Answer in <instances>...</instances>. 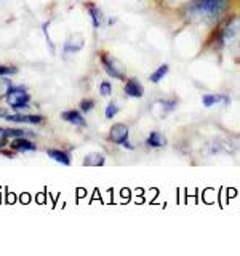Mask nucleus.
<instances>
[{"instance_id":"obj_1","label":"nucleus","mask_w":240,"mask_h":256,"mask_svg":"<svg viewBox=\"0 0 240 256\" xmlns=\"http://www.w3.org/2000/svg\"><path fill=\"white\" fill-rule=\"evenodd\" d=\"M230 0H190L184 8V18L194 26H213L228 12Z\"/></svg>"},{"instance_id":"obj_2","label":"nucleus","mask_w":240,"mask_h":256,"mask_svg":"<svg viewBox=\"0 0 240 256\" xmlns=\"http://www.w3.org/2000/svg\"><path fill=\"white\" fill-rule=\"evenodd\" d=\"M100 60H101V66L104 72H106L109 77L117 78V80H126V69L122 64V61L117 60L116 56H112L106 52H101Z\"/></svg>"},{"instance_id":"obj_3","label":"nucleus","mask_w":240,"mask_h":256,"mask_svg":"<svg viewBox=\"0 0 240 256\" xmlns=\"http://www.w3.org/2000/svg\"><path fill=\"white\" fill-rule=\"evenodd\" d=\"M109 141L114 142V144H118V146H122L128 150H133L134 146L130 142V128H128L126 124H114L110 126L109 130Z\"/></svg>"},{"instance_id":"obj_4","label":"nucleus","mask_w":240,"mask_h":256,"mask_svg":"<svg viewBox=\"0 0 240 256\" xmlns=\"http://www.w3.org/2000/svg\"><path fill=\"white\" fill-rule=\"evenodd\" d=\"M29 101H30V96H29V93L26 92V88H24V86L12 88L10 93L6 94L8 106L13 108L14 110H21V109L29 108Z\"/></svg>"},{"instance_id":"obj_5","label":"nucleus","mask_w":240,"mask_h":256,"mask_svg":"<svg viewBox=\"0 0 240 256\" xmlns=\"http://www.w3.org/2000/svg\"><path fill=\"white\" fill-rule=\"evenodd\" d=\"M176 108H178V100L176 98H160L150 106V112L157 118H165L168 114L176 110Z\"/></svg>"},{"instance_id":"obj_6","label":"nucleus","mask_w":240,"mask_h":256,"mask_svg":"<svg viewBox=\"0 0 240 256\" xmlns=\"http://www.w3.org/2000/svg\"><path fill=\"white\" fill-rule=\"evenodd\" d=\"M124 93L128 96V98L140 100L144 96V85L141 84V80H138L136 77H126Z\"/></svg>"},{"instance_id":"obj_7","label":"nucleus","mask_w":240,"mask_h":256,"mask_svg":"<svg viewBox=\"0 0 240 256\" xmlns=\"http://www.w3.org/2000/svg\"><path fill=\"white\" fill-rule=\"evenodd\" d=\"M222 104V106H229L230 104V96L224 93H205L202 96V106L204 108H213Z\"/></svg>"},{"instance_id":"obj_8","label":"nucleus","mask_w":240,"mask_h":256,"mask_svg":"<svg viewBox=\"0 0 240 256\" xmlns=\"http://www.w3.org/2000/svg\"><path fill=\"white\" fill-rule=\"evenodd\" d=\"M61 118L64 122H68L74 126H86V118L84 117V112L82 110H77V109H70V110H64L61 114Z\"/></svg>"},{"instance_id":"obj_9","label":"nucleus","mask_w":240,"mask_h":256,"mask_svg":"<svg viewBox=\"0 0 240 256\" xmlns=\"http://www.w3.org/2000/svg\"><path fill=\"white\" fill-rule=\"evenodd\" d=\"M5 120L8 122H14V124H30V125H37L44 122L42 116H34V114H6Z\"/></svg>"},{"instance_id":"obj_10","label":"nucleus","mask_w":240,"mask_h":256,"mask_svg":"<svg viewBox=\"0 0 240 256\" xmlns=\"http://www.w3.org/2000/svg\"><path fill=\"white\" fill-rule=\"evenodd\" d=\"M168 144L166 136L158 132V130H152L148 136H146V146L150 149H162Z\"/></svg>"},{"instance_id":"obj_11","label":"nucleus","mask_w":240,"mask_h":256,"mask_svg":"<svg viewBox=\"0 0 240 256\" xmlns=\"http://www.w3.org/2000/svg\"><path fill=\"white\" fill-rule=\"evenodd\" d=\"M85 46V38L82 36H72L69 37L66 42H64L62 46V53L64 54H69V53H78L82 52Z\"/></svg>"},{"instance_id":"obj_12","label":"nucleus","mask_w":240,"mask_h":256,"mask_svg":"<svg viewBox=\"0 0 240 256\" xmlns=\"http://www.w3.org/2000/svg\"><path fill=\"white\" fill-rule=\"evenodd\" d=\"M46 154L50 158H53L54 162H58L64 166H69L70 165V156L68 154L66 150H61V149H46Z\"/></svg>"},{"instance_id":"obj_13","label":"nucleus","mask_w":240,"mask_h":256,"mask_svg":"<svg viewBox=\"0 0 240 256\" xmlns=\"http://www.w3.org/2000/svg\"><path fill=\"white\" fill-rule=\"evenodd\" d=\"M168 72H170V64H166V62L160 64V66H158L154 72H150L149 82H150V84H154V85L160 84V82H162V80L168 76Z\"/></svg>"},{"instance_id":"obj_14","label":"nucleus","mask_w":240,"mask_h":256,"mask_svg":"<svg viewBox=\"0 0 240 256\" xmlns=\"http://www.w3.org/2000/svg\"><path fill=\"white\" fill-rule=\"evenodd\" d=\"M86 10H88V14H90V18H92L93 28L94 29H100L102 26V12H101V8L93 5V4H88L86 5Z\"/></svg>"},{"instance_id":"obj_15","label":"nucleus","mask_w":240,"mask_h":256,"mask_svg":"<svg viewBox=\"0 0 240 256\" xmlns=\"http://www.w3.org/2000/svg\"><path fill=\"white\" fill-rule=\"evenodd\" d=\"M106 164V157L101 152H92L84 158V166H102Z\"/></svg>"},{"instance_id":"obj_16","label":"nucleus","mask_w":240,"mask_h":256,"mask_svg":"<svg viewBox=\"0 0 240 256\" xmlns=\"http://www.w3.org/2000/svg\"><path fill=\"white\" fill-rule=\"evenodd\" d=\"M12 149H14V150H37V146L32 141L20 136V138H14V141L12 142Z\"/></svg>"},{"instance_id":"obj_17","label":"nucleus","mask_w":240,"mask_h":256,"mask_svg":"<svg viewBox=\"0 0 240 256\" xmlns=\"http://www.w3.org/2000/svg\"><path fill=\"white\" fill-rule=\"evenodd\" d=\"M12 88V80L6 78V76H0V98H6V94L10 93Z\"/></svg>"},{"instance_id":"obj_18","label":"nucleus","mask_w":240,"mask_h":256,"mask_svg":"<svg viewBox=\"0 0 240 256\" xmlns=\"http://www.w3.org/2000/svg\"><path fill=\"white\" fill-rule=\"evenodd\" d=\"M0 136H4V138H20V136H24V132L20 130V128H4V126H0Z\"/></svg>"},{"instance_id":"obj_19","label":"nucleus","mask_w":240,"mask_h":256,"mask_svg":"<svg viewBox=\"0 0 240 256\" xmlns=\"http://www.w3.org/2000/svg\"><path fill=\"white\" fill-rule=\"evenodd\" d=\"M120 112V106L116 102V101H110L108 106H106V110H104V116H106V118H112L116 117L117 114Z\"/></svg>"},{"instance_id":"obj_20","label":"nucleus","mask_w":240,"mask_h":256,"mask_svg":"<svg viewBox=\"0 0 240 256\" xmlns=\"http://www.w3.org/2000/svg\"><path fill=\"white\" fill-rule=\"evenodd\" d=\"M228 48H230V52H232V54H234V58L240 62V36H237L234 40H232Z\"/></svg>"},{"instance_id":"obj_21","label":"nucleus","mask_w":240,"mask_h":256,"mask_svg":"<svg viewBox=\"0 0 240 256\" xmlns=\"http://www.w3.org/2000/svg\"><path fill=\"white\" fill-rule=\"evenodd\" d=\"M94 106H96V102H94V100H92V98H88V100L85 98V100L80 101V110H82L84 114H88L90 110H93Z\"/></svg>"},{"instance_id":"obj_22","label":"nucleus","mask_w":240,"mask_h":256,"mask_svg":"<svg viewBox=\"0 0 240 256\" xmlns=\"http://www.w3.org/2000/svg\"><path fill=\"white\" fill-rule=\"evenodd\" d=\"M100 93H101V96H110L112 94L110 82H108V80H102V82L100 84Z\"/></svg>"},{"instance_id":"obj_23","label":"nucleus","mask_w":240,"mask_h":256,"mask_svg":"<svg viewBox=\"0 0 240 256\" xmlns=\"http://www.w3.org/2000/svg\"><path fill=\"white\" fill-rule=\"evenodd\" d=\"M13 74H18V68L0 64V76H13Z\"/></svg>"},{"instance_id":"obj_24","label":"nucleus","mask_w":240,"mask_h":256,"mask_svg":"<svg viewBox=\"0 0 240 256\" xmlns=\"http://www.w3.org/2000/svg\"><path fill=\"white\" fill-rule=\"evenodd\" d=\"M6 114H10V112H8L5 108H0V118H5Z\"/></svg>"},{"instance_id":"obj_25","label":"nucleus","mask_w":240,"mask_h":256,"mask_svg":"<svg viewBox=\"0 0 240 256\" xmlns=\"http://www.w3.org/2000/svg\"><path fill=\"white\" fill-rule=\"evenodd\" d=\"M6 140L8 138H4V136H0V148H4L5 144H6Z\"/></svg>"}]
</instances>
